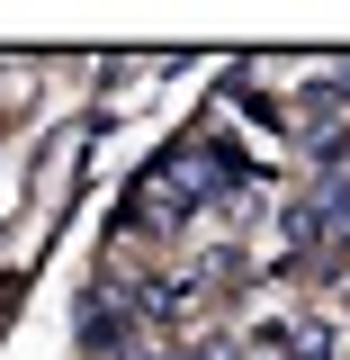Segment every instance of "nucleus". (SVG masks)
<instances>
[{"instance_id": "1", "label": "nucleus", "mask_w": 350, "mask_h": 360, "mask_svg": "<svg viewBox=\"0 0 350 360\" xmlns=\"http://www.w3.org/2000/svg\"><path fill=\"white\" fill-rule=\"evenodd\" d=\"M198 198H207V180H198V153H171L162 172L135 189V225H144V234H171V225L189 217Z\"/></svg>"}, {"instance_id": "2", "label": "nucleus", "mask_w": 350, "mask_h": 360, "mask_svg": "<svg viewBox=\"0 0 350 360\" xmlns=\"http://www.w3.org/2000/svg\"><path fill=\"white\" fill-rule=\"evenodd\" d=\"M269 352H278V360H332V324L297 315V324H278V333H269Z\"/></svg>"}]
</instances>
